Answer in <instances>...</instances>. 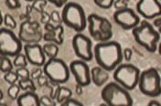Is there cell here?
<instances>
[{"label":"cell","mask_w":161,"mask_h":106,"mask_svg":"<svg viewBox=\"0 0 161 106\" xmlns=\"http://www.w3.org/2000/svg\"><path fill=\"white\" fill-rule=\"evenodd\" d=\"M93 57L99 66L111 72L122 64L123 49L116 41L100 42L93 48Z\"/></svg>","instance_id":"6da1fadb"},{"label":"cell","mask_w":161,"mask_h":106,"mask_svg":"<svg viewBox=\"0 0 161 106\" xmlns=\"http://www.w3.org/2000/svg\"><path fill=\"white\" fill-rule=\"evenodd\" d=\"M132 34L136 42L140 46L144 47L149 53L157 52L161 35L148 21H141L137 26L132 29Z\"/></svg>","instance_id":"7a4b0ae2"},{"label":"cell","mask_w":161,"mask_h":106,"mask_svg":"<svg viewBox=\"0 0 161 106\" xmlns=\"http://www.w3.org/2000/svg\"><path fill=\"white\" fill-rule=\"evenodd\" d=\"M61 19L64 25L77 33H81L88 24L85 11L80 5L75 2H68L62 7Z\"/></svg>","instance_id":"3957f363"},{"label":"cell","mask_w":161,"mask_h":106,"mask_svg":"<svg viewBox=\"0 0 161 106\" xmlns=\"http://www.w3.org/2000/svg\"><path fill=\"white\" fill-rule=\"evenodd\" d=\"M101 98L108 106H132L134 104L128 90L116 82H110L102 89Z\"/></svg>","instance_id":"277c9868"},{"label":"cell","mask_w":161,"mask_h":106,"mask_svg":"<svg viewBox=\"0 0 161 106\" xmlns=\"http://www.w3.org/2000/svg\"><path fill=\"white\" fill-rule=\"evenodd\" d=\"M87 22L91 37L96 42H106L113 37V26L107 18L97 14H91Z\"/></svg>","instance_id":"5b68a950"},{"label":"cell","mask_w":161,"mask_h":106,"mask_svg":"<svg viewBox=\"0 0 161 106\" xmlns=\"http://www.w3.org/2000/svg\"><path fill=\"white\" fill-rule=\"evenodd\" d=\"M140 70L131 64H120L114 70V80L126 90H135L138 85Z\"/></svg>","instance_id":"8992f818"},{"label":"cell","mask_w":161,"mask_h":106,"mask_svg":"<svg viewBox=\"0 0 161 106\" xmlns=\"http://www.w3.org/2000/svg\"><path fill=\"white\" fill-rule=\"evenodd\" d=\"M137 86L146 96H159L161 94V77L158 70L151 67L140 73Z\"/></svg>","instance_id":"52a82bcc"},{"label":"cell","mask_w":161,"mask_h":106,"mask_svg":"<svg viewBox=\"0 0 161 106\" xmlns=\"http://www.w3.org/2000/svg\"><path fill=\"white\" fill-rule=\"evenodd\" d=\"M43 71L53 83L62 84L67 83L70 79V67L60 58H50L43 65Z\"/></svg>","instance_id":"ba28073f"},{"label":"cell","mask_w":161,"mask_h":106,"mask_svg":"<svg viewBox=\"0 0 161 106\" xmlns=\"http://www.w3.org/2000/svg\"><path fill=\"white\" fill-rule=\"evenodd\" d=\"M22 41L13 32L12 29L1 27L0 29V55L15 57L22 53Z\"/></svg>","instance_id":"9c48e42d"},{"label":"cell","mask_w":161,"mask_h":106,"mask_svg":"<svg viewBox=\"0 0 161 106\" xmlns=\"http://www.w3.org/2000/svg\"><path fill=\"white\" fill-rule=\"evenodd\" d=\"M19 37L25 44H36L43 39V30L40 23L36 21L25 20L21 23Z\"/></svg>","instance_id":"30bf717a"},{"label":"cell","mask_w":161,"mask_h":106,"mask_svg":"<svg viewBox=\"0 0 161 106\" xmlns=\"http://www.w3.org/2000/svg\"><path fill=\"white\" fill-rule=\"evenodd\" d=\"M72 48L76 56L85 62H90L93 58L92 42L85 35L78 33L76 34L71 41Z\"/></svg>","instance_id":"8fae6325"},{"label":"cell","mask_w":161,"mask_h":106,"mask_svg":"<svg viewBox=\"0 0 161 106\" xmlns=\"http://www.w3.org/2000/svg\"><path fill=\"white\" fill-rule=\"evenodd\" d=\"M113 17L114 22L124 30H132L141 22L139 15L129 7L115 10Z\"/></svg>","instance_id":"7c38bea8"},{"label":"cell","mask_w":161,"mask_h":106,"mask_svg":"<svg viewBox=\"0 0 161 106\" xmlns=\"http://www.w3.org/2000/svg\"><path fill=\"white\" fill-rule=\"evenodd\" d=\"M70 74L73 75L76 84L82 87L88 86L92 83L91 79V70L87 62L83 60H74L69 65Z\"/></svg>","instance_id":"4fadbf2b"},{"label":"cell","mask_w":161,"mask_h":106,"mask_svg":"<svg viewBox=\"0 0 161 106\" xmlns=\"http://www.w3.org/2000/svg\"><path fill=\"white\" fill-rule=\"evenodd\" d=\"M136 12L145 19H155L161 17V3L159 0H138Z\"/></svg>","instance_id":"5bb4252c"},{"label":"cell","mask_w":161,"mask_h":106,"mask_svg":"<svg viewBox=\"0 0 161 106\" xmlns=\"http://www.w3.org/2000/svg\"><path fill=\"white\" fill-rule=\"evenodd\" d=\"M24 54L31 65L41 67L47 62L46 55L43 51V47L39 43L26 44L23 47Z\"/></svg>","instance_id":"9a60e30c"},{"label":"cell","mask_w":161,"mask_h":106,"mask_svg":"<svg viewBox=\"0 0 161 106\" xmlns=\"http://www.w3.org/2000/svg\"><path fill=\"white\" fill-rule=\"evenodd\" d=\"M63 35L64 28L60 24L56 26H54L50 22L44 25L43 40L45 42H51L60 46L63 44Z\"/></svg>","instance_id":"2e32d148"},{"label":"cell","mask_w":161,"mask_h":106,"mask_svg":"<svg viewBox=\"0 0 161 106\" xmlns=\"http://www.w3.org/2000/svg\"><path fill=\"white\" fill-rule=\"evenodd\" d=\"M91 79L94 85L101 87L103 86L108 80L109 74L108 71L102 68L101 66H94L91 70Z\"/></svg>","instance_id":"e0dca14e"},{"label":"cell","mask_w":161,"mask_h":106,"mask_svg":"<svg viewBox=\"0 0 161 106\" xmlns=\"http://www.w3.org/2000/svg\"><path fill=\"white\" fill-rule=\"evenodd\" d=\"M40 97L33 91H27L18 97L17 104L19 106H40Z\"/></svg>","instance_id":"ac0fdd59"},{"label":"cell","mask_w":161,"mask_h":106,"mask_svg":"<svg viewBox=\"0 0 161 106\" xmlns=\"http://www.w3.org/2000/svg\"><path fill=\"white\" fill-rule=\"evenodd\" d=\"M43 51L46 55V56L49 58H55L58 56L59 54V46L58 45H56L55 43H51V42H47L43 46Z\"/></svg>","instance_id":"d6986e66"},{"label":"cell","mask_w":161,"mask_h":106,"mask_svg":"<svg viewBox=\"0 0 161 106\" xmlns=\"http://www.w3.org/2000/svg\"><path fill=\"white\" fill-rule=\"evenodd\" d=\"M18 84L19 85L22 91H33V92H36L37 90V87L34 84V81L32 78H26V79H19V82H18Z\"/></svg>","instance_id":"ffe728a7"},{"label":"cell","mask_w":161,"mask_h":106,"mask_svg":"<svg viewBox=\"0 0 161 106\" xmlns=\"http://www.w3.org/2000/svg\"><path fill=\"white\" fill-rule=\"evenodd\" d=\"M72 95V92L71 90L67 88L65 86H60L59 89V92H58V94L56 97V103L61 104L64 101L68 100L69 98H70Z\"/></svg>","instance_id":"44dd1931"},{"label":"cell","mask_w":161,"mask_h":106,"mask_svg":"<svg viewBox=\"0 0 161 106\" xmlns=\"http://www.w3.org/2000/svg\"><path fill=\"white\" fill-rule=\"evenodd\" d=\"M13 68H14V65L10 61L8 56H5V55L0 56V70L3 74L13 71Z\"/></svg>","instance_id":"7402d4cb"},{"label":"cell","mask_w":161,"mask_h":106,"mask_svg":"<svg viewBox=\"0 0 161 106\" xmlns=\"http://www.w3.org/2000/svg\"><path fill=\"white\" fill-rule=\"evenodd\" d=\"M29 61L26 57L25 54H22L20 53L18 55H16L14 57V60H13V65L16 68H19V67H27L28 65H29Z\"/></svg>","instance_id":"603a6c76"},{"label":"cell","mask_w":161,"mask_h":106,"mask_svg":"<svg viewBox=\"0 0 161 106\" xmlns=\"http://www.w3.org/2000/svg\"><path fill=\"white\" fill-rule=\"evenodd\" d=\"M20 90H21V88L18 84H10L9 87L8 88V96L12 100H17L18 97L19 96V94Z\"/></svg>","instance_id":"cb8c5ba5"},{"label":"cell","mask_w":161,"mask_h":106,"mask_svg":"<svg viewBox=\"0 0 161 106\" xmlns=\"http://www.w3.org/2000/svg\"><path fill=\"white\" fill-rule=\"evenodd\" d=\"M4 80L6 81V83H8L10 85V84H17L19 80V77L17 72L10 71V72H8L4 75Z\"/></svg>","instance_id":"d4e9b609"},{"label":"cell","mask_w":161,"mask_h":106,"mask_svg":"<svg viewBox=\"0 0 161 106\" xmlns=\"http://www.w3.org/2000/svg\"><path fill=\"white\" fill-rule=\"evenodd\" d=\"M3 23L5 24L6 27L9 29H15L17 27V22L10 14H6L3 17Z\"/></svg>","instance_id":"484cf974"},{"label":"cell","mask_w":161,"mask_h":106,"mask_svg":"<svg viewBox=\"0 0 161 106\" xmlns=\"http://www.w3.org/2000/svg\"><path fill=\"white\" fill-rule=\"evenodd\" d=\"M114 0H93L95 6L103 9H109L114 6Z\"/></svg>","instance_id":"4316f807"},{"label":"cell","mask_w":161,"mask_h":106,"mask_svg":"<svg viewBox=\"0 0 161 106\" xmlns=\"http://www.w3.org/2000/svg\"><path fill=\"white\" fill-rule=\"evenodd\" d=\"M47 0H35L34 2H33V5H32V7L34 8V9H36L37 11H39L40 13H42V12H44V7L46 6V4H47Z\"/></svg>","instance_id":"83f0119b"},{"label":"cell","mask_w":161,"mask_h":106,"mask_svg":"<svg viewBox=\"0 0 161 106\" xmlns=\"http://www.w3.org/2000/svg\"><path fill=\"white\" fill-rule=\"evenodd\" d=\"M40 105L41 106H55L57 105V104L54 102L53 99H51L50 96L44 95V96L40 97Z\"/></svg>","instance_id":"f1b7e54d"},{"label":"cell","mask_w":161,"mask_h":106,"mask_svg":"<svg viewBox=\"0 0 161 106\" xmlns=\"http://www.w3.org/2000/svg\"><path fill=\"white\" fill-rule=\"evenodd\" d=\"M5 4L8 7V8L11 10L19 9L21 7L19 0H5Z\"/></svg>","instance_id":"f546056e"},{"label":"cell","mask_w":161,"mask_h":106,"mask_svg":"<svg viewBox=\"0 0 161 106\" xmlns=\"http://www.w3.org/2000/svg\"><path fill=\"white\" fill-rule=\"evenodd\" d=\"M16 72H17V74H18L19 79H26V78L30 77V71L28 70V68L27 67L17 68Z\"/></svg>","instance_id":"4dcf8cb0"},{"label":"cell","mask_w":161,"mask_h":106,"mask_svg":"<svg viewBox=\"0 0 161 106\" xmlns=\"http://www.w3.org/2000/svg\"><path fill=\"white\" fill-rule=\"evenodd\" d=\"M130 0H114V7L116 10L123 9L125 7H128V4H129Z\"/></svg>","instance_id":"1f68e13d"},{"label":"cell","mask_w":161,"mask_h":106,"mask_svg":"<svg viewBox=\"0 0 161 106\" xmlns=\"http://www.w3.org/2000/svg\"><path fill=\"white\" fill-rule=\"evenodd\" d=\"M83 104L80 103L79 101H77V100H75V99H71V97L69 98L68 100H66V101H64L60 106H82Z\"/></svg>","instance_id":"d6a6232c"},{"label":"cell","mask_w":161,"mask_h":106,"mask_svg":"<svg viewBox=\"0 0 161 106\" xmlns=\"http://www.w3.org/2000/svg\"><path fill=\"white\" fill-rule=\"evenodd\" d=\"M43 74H44L43 69H41L40 67L35 68V69L30 73V78H32L33 80H38Z\"/></svg>","instance_id":"836d02e7"},{"label":"cell","mask_w":161,"mask_h":106,"mask_svg":"<svg viewBox=\"0 0 161 106\" xmlns=\"http://www.w3.org/2000/svg\"><path fill=\"white\" fill-rule=\"evenodd\" d=\"M37 83H38L39 86L40 87H48L49 84H50V79H49L48 76L44 74V75H42L37 80Z\"/></svg>","instance_id":"e575fe53"},{"label":"cell","mask_w":161,"mask_h":106,"mask_svg":"<svg viewBox=\"0 0 161 106\" xmlns=\"http://www.w3.org/2000/svg\"><path fill=\"white\" fill-rule=\"evenodd\" d=\"M50 16V19L52 20L53 22H55V23H59V24H60V23L62 22V19H61V15L59 14V12H57V11H52Z\"/></svg>","instance_id":"d590c367"},{"label":"cell","mask_w":161,"mask_h":106,"mask_svg":"<svg viewBox=\"0 0 161 106\" xmlns=\"http://www.w3.org/2000/svg\"><path fill=\"white\" fill-rule=\"evenodd\" d=\"M48 2H50V4L54 5L56 7H63L67 3H68V0H47Z\"/></svg>","instance_id":"8d00e7d4"},{"label":"cell","mask_w":161,"mask_h":106,"mask_svg":"<svg viewBox=\"0 0 161 106\" xmlns=\"http://www.w3.org/2000/svg\"><path fill=\"white\" fill-rule=\"evenodd\" d=\"M123 55H124V58L126 61H130L131 58L133 56V51L130 48H125L123 51Z\"/></svg>","instance_id":"74e56055"},{"label":"cell","mask_w":161,"mask_h":106,"mask_svg":"<svg viewBox=\"0 0 161 106\" xmlns=\"http://www.w3.org/2000/svg\"><path fill=\"white\" fill-rule=\"evenodd\" d=\"M153 26L158 28V31L159 32V34L161 35V17L155 18L154 23H153Z\"/></svg>","instance_id":"f35d334b"},{"label":"cell","mask_w":161,"mask_h":106,"mask_svg":"<svg viewBox=\"0 0 161 106\" xmlns=\"http://www.w3.org/2000/svg\"><path fill=\"white\" fill-rule=\"evenodd\" d=\"M75 92H76V94H77L78 95H80V94H82V86L80 85V84H76V86H75Z\"/></svg>","instance_id":"ab89813d"},{"label":"cell","mask_w":161,"mask_h":106,"mask_svg":"<svg viewBox=\"0 0 161 106\" xmlns=\"http://www.w3.org/2000/svg\"><path fill=\"white\" fill-rule=\"evenodd\" d=\"M148 106H160L161 104L160 103H158V101H155V100H153V101H150L149 103H148Z\"/></svg>","instance_id":"60d3db41"},{"label":"cell","mask_w":161,"mask_h":106,"mask_svg":"<svg viewBox=\"0 0 161 106\" xmlns=\"http://www.w3.org/2000/svg\"><path fill=\"white\" fill-rule=\"evenodd\" d=\"M158 54L161 55V42L158 44Z\"/></svg>","instance_id":"b9f144b4"},{"label":"cell","mask_w":161,"mask_h":106,"mask_svg":"<svg viewBox=\"0 0 161 106\" xmlns=\"http://www.w3.org/2000/svg\"><path fill=\"white\" fill-rule=\"evenodd\" d=\"M25 1H27V2H34L35 0H25Z\"/></svg>","instance_id":"7bdbcfd3"}]
</instances>
